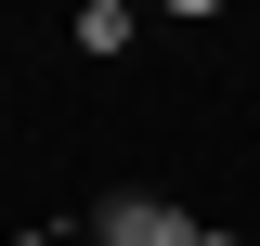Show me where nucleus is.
Instances as JSON below:
<instances>
[{"label": "nucleus", "instance_id": "nucleus-2", "mask_svg": "<svg viewBox=\"0 0 260 246\" xmlns=\"http://www.w3.org/2000/svg\"><path fill=\"white\" fill-rule=\"evenodd\" d=\"M130 26H143L130 0H78V52H130Z\"/></svg>", "mask_w": 260, "mask_h": 246}, {"label": "nucleus", "instance_id": "nucleus-3", "mask_svg": "<svg viewBox=\"0 0 260 246\" xmlns=\"http://www.w3.org/2000/svg\"><path fill=\"white\" fill-rule=\"evenodd\" d=\"M195 246H247V233H195Z\"/></svg>", "mask_w": 260, "mask_h": 246}, {"label": "nucleus", "instance_id": "nucleus-1", "mask_svg": "<svg viewBox=\"0 0 260 246\" xmlns=\"http://www.w3.org/2000/svg\"><path fill=\"white\" fill-rule=\"evenodd\" d=\"M208 220H182L169 194H91V246H195Z\"/></svg>", "mask_w": 260, "mask_h": 246}]
</instances>
